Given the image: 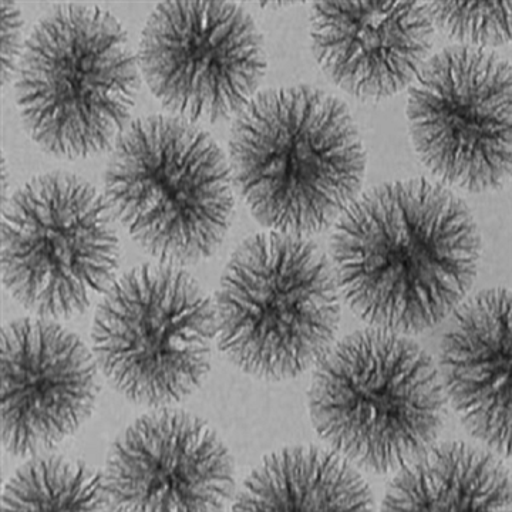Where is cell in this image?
Instances as JSON below:
<instances>
[{
    "instance_id": "9",
    "label": "cell",
    "mask_w": 512,
    "mask_h": 512,
    "mask_svg": "<svg viewBox=\"0 0 512 512\" xmlns=\"http://www.w3.org/2000/svg\"><path fill=\"white\" fill-rule=\"evenodd\" d=\"M414 151L441 183L484 194L512 170V70L493 50L450 46L431 56L409 87Z\"/></svg>"
},
{
    "instance_id": "16",
    "label": "cell",
    "mask_w": 512,
    "mask_h": 512,
    "mask_svg": "<svg viewBox=\"0 0 512 512\" xmlns=\"http://www.w3.org/2000/svg\"><path fill=\"white\" fill-rule=\"evenodd\" d=\"M372 490L338 451L289 446L262 458L245 478L232 511H372Z\"/></svg>"
},
{
    "instance_id": "1",
    "label": "cell",
    "mask_w": 512,
    "mask_h": 512,
    "mask_svg": "<svg viewBox=\"0 0 512 512\" xmlns=\"http://www.w3.org/2000/svg\"><path fill=\"white\" fill-rule=\"evenodd\" d=\"M483 239L470 207L426 178L389 181L333 224L340 296L372 328L417 335L450 318L476 282Z\"/></svg>"
},
{
    "instance_id": "6",
    "label": "cell",
    "mask_w": 512,
    "mask_h": 512,
    "mask_svg": "<svg viewBox=\"0 0 512 512\" xmlns=\"http://www.w3.org/2000/svg\"><path fill=\"white\" fill-rule=\"evenodd\" d=\"M104 197L138 247L181 268L218 251L235 208L234 178L217 141L171 114L128 124L111 148Z\"/></svg>"
},
{
    "instance_id": "2",
    "label": "cell",
    "mask_w": 512,
    "mask_h": 512,
    "mask_svg": "<svg viewBox=\"0 0 512 512\" xmlns=\"http://www.w3.org/2000/svg\"><path fill=\"white\" fill-rule=\"evenodd\" d=\"M229 167L252 217L269 231L319 234L360 195L367 156L352 114L318 87L264 90L235 117Z\"/></svg>"
},
{
    "instance_id": "12",
    "label": "cell",
    "mask_w": 512,
    "mask_h": 512,
    "mask_svg": "<svg viewBox=\"0 0 512 512\" xmlns=\"http://www.w3.org/2000/svg\"><path fill=\"white\" fill-rule=\"evenodd\" d=\"M104 481L116 511H222L234 497L235 464L208 421L160 410L111 444Z\"/></svg>"
},
{
    "instance_id": "13",
    "label": "cell",
    "mask_w": 512,
    "mask_h": 512,
    "mask_svg": "<svg viewBox=\"0 0 512 512\" xmlns=\"http://www.w3.org/2000/svg\"><path fill=\"white\" fill-rule=\"evenodd\" d=\"M426 3L316 2L309 15L312 55L333 84L366 103L409 89L434 45Z\"/></svg>"
},
{
    "instance_id": "3",
    "label": "cell",
    "mask_w": 512,
    "mask_h": 512,
    "mask_svg": "<svg viewBox=\"0 0 512 512\" xmlns=\"http://www.w3.org/2000/svg\"><path fill=\"white\" fill-rule=\"evenodd\" d=\"M138 90L137 55L110 10L57 5L26 37L16 107L28 136L49 156L84 160L113 148Z\"/></svg>"
},
{
    "instance_id": "7",
    "label": "cell",
    "mask_w": 512,
    "mask_h": 512,
    "mask_svg": "<svg viewBox=\"0 0 512 512\" xmlns=\"http://www.w3.org/2000/svg\"><path fill=\"white\" fill-rule=\"evenodd\" d=\"M116 221L104 194L79 175H35L3 204V288L39 318L82 315L116 279Z\"/></svg>"
},
{
    "instance_id": "15",
    "label": "cell",
    "mask_w": 512,
    "mask_h": 512,
    "mask_svg": "<svg viewBox=\"0 0 512 512\" xmlns=\"http://www.w3.org/2000/svg\"><path fill=\"white\" fill-rule=\"evenodd\" d=\"M511 476L491 451L441 441L396 471L384 511H511Z\"/></svg>"
},
{
    "instance_id": "17",
    "label": "cell",
    "mask_w": 512,
    "mask_h": 512,
    "mask_svg": "<svg viewBox=\"0 0 512 512\" xmlns=\"http://www.w3.org/2000/svg\"><path fill=\"white\" fill-rule=\"evenodd\" d=\"M110 507L104 474L82 461L35 456L3 487L2 511H103Z\"/></svg>"
},
{
    "instance_id": "14",
    "label": "cell",
    "mask_w": 512,
    "mask_h": 512,
    "mask_svg": "<svg viewBox=\"0 0 512 512\" xmlns=\"http://www.w3.org/2000/svg\"><path fill=\"white\" fill-rule=\"evenodd\" d=\"M450 316L437 366L447 402L471 437L510 460L511 292H478Z\"/></svg>"
},
{
    "instance_id": "19",
    "label": "cell",
    "mask_w": 512,
    "mask_h": 512,
    "mask_svg": "<svg viewBox=\"0 0 512 512\" xmlns=\"http://www.w3.org/2000/svg\"><path fill=\"white\" fill-rule=\"evenodd\" d=\"M2 86L13 82L25 49L22 10L13 2H2Z\"/></svg>"
},
{
    "instance_id": "4",
    "label": "cell",
    "mask_w": 512,
    "mask_h": 512,
    "mask_svg": "<svg viewBox=\"0 0 512 512\" xmlns=\"http://www.w3.org/2000/svg\"><path fill=\"white\" fill-rule=\"evenodd\" d=\"M446 406L433 357L410 336L372 326L335 343L308 390L320 439L375 474L399 470L436 443Z\"/></svg>"
},
{
    "instance_id": "11",
    "label": "cell",
    "mask_w": 512,
    "mask_h": 512,
    "mask_svg": "<svg viewBox=\"0 0 512 512\" xmlns=\"http://www.w3.org/2000/svg\"><path fill=\"white\" fill-rule=\"evenodd\" d=\"M0 365V436L10 456H39L92 416L99 396L96 359L56 320L37 316L3 326Z\"/></svg>"
},
{
    "instance_id": "10",
    "label": "cell",
    "mask_w": 512,
    "mask_h": 512,
    "mask_svg": "<svg viewBox=\"0 0 512 512\" xmlns=\"http://www.w3.org/2000/svg\"><path fill=\"white\" fill-rule=\"evenodd\" d=\"M148 90L171 116L217 124L258 94L268 59L254 18L238 3L170 0L154 8L137 52Z\"/></svg>"
},
{
    "instance_id": "18",
    "label": "cell",
    "mask_w": 512,
    "mask_h": 512,
    "mask_svg": "<svg viewBox=\"0 0 512 512\" xmlns=\"http://www.w3.org/2000/svg\"><path fill=\"white\" fill-rule=\"evenodd\" d=\"M434 30L457 46L493 50L511 40V2H430Z\"/></svg>"
},
{
    "instance_id": "8",
    "label": "cell",
    "mask_w": 512,
    "mask_h": 512,
    "mask_svg": "<svg viewBox=\"0 0 512 512\" xmlns=\"http://www.w3.org/2000/svg\"><path fill=\"white\" fill-rule=\"evenodd\" d=\"M215 338L214 302L184 268L157 262L128 269L101 295L92 352L126 399L165 407L204 384Z\"/></svg>"
},
{
    "instance_id": "5",
    "label": "cell",
    "mask_w": 512,
    "mask_h": 512,
    "mask_svg": "<svg viewBox=\"0 0 512 512\" xmlns=\"http://www.w3.org/2000/svg\"><path fill=\"white\" fill-rule=\"evenodd\" d=\"M340 298L332 262L311 239L249 235L229 256L215 293V340L245 375L295 379L335 345Z\"/></svg>"
}]
</instances>
